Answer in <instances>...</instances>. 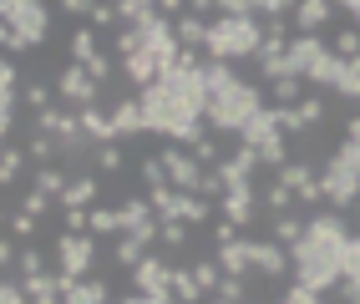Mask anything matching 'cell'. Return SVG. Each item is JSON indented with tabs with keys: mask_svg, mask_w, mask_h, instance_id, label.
<instances>
[{
	"mask_svg": "<svg viewBox=\"0 0 360 304\" xmlns=\"http://www.w3.org/2000/svg\"><path fill=\"white\" fill-rule=\"evenodd\" d=\"M137 102L148 117V132L193 147L203 137V112H208V66H167L158 81L137 86Z\"/></svg>",
	"mask_w": 360,
	"mask_h": 304,
	"instance_id": "cell-1",
	"label": "cell"
},
{
	"mask_svg": "<svg viewBox=\"0 0 360 304\" xmlns=\"http://www.w3.org/2000/svg\"><path fill=\"white\" fill-rule=\"evenodd\" d=\"M345 208H335V213H315L304 223V233L290 244V259H295V274L309 279L315 289H335L340 284V259H345Z\"/></svg>",
	"mask_w": 360,
	"mask_h": 304,
	"instance_id": "cell-2",
	"label": "cell"
},
{
	"mask_svg": "<svg viewBox=\"0 0 360 304\" xmlns=\"http://www.w3.org/2000/svg\"><path fill=\"white\" fill-rule=\"evenodd\" d=\"M264 107H269V91L244 81L233 72V61H213L208 56V112H203V122L213 132H244V122L254 112H264Z\"/></svg>",
	"mask_w": 360,
	"mask_h": 304,
	"instance_id": "cell-3",
	"label": "cell"
},
{
	"mask_svg": "<svg viewBox=\"0 0 360 304\" xmlns=\"http://www.w3.org/2000/svg\"><path fill=\"white\" fill-rule=\"evenodd\" d=\"M259 41H264V26H259V15H213L208 20V46H203V56L213 61H244L259 51Z\"/></svg>",
	"mask_w": 360,
	"mask_h": 304,
	"instance_id": "cell-4",
	"label": "cell"
},
{
	"mask_svg": "<svg viewBox=\"0 0 360 304\" xmlns=\"http://www.w3.org/2000/svg\"><path fill=\"white\" fill-rule=\"evenodd\" d=\"M320 188H325V203L345 208V213H350V203L360 198V162H355V152L345 143L320 162Z\"/></svg>",
	"mask_w": 360,
	"mask_h": 304,
	"instance_id": "cell-5",
	"label": "cell"
},
{
	"mask_svg": "<svg viewBox=\"0 0 360 304\" xmlns=\"http://www.w3.org/2000/svg\"><path fill=\"white\" fill-rule=\"evenodd\" d=\"M284 137H290V132L279 127V107L269 102L264 112H254L249 122H244L238 143H249V147L259 152V162H264V168H279V162H290V147H284Z\"/></svg>",
	"mask_w": 360,
	"mask_h": 304,
	"instance_id": "cell-6",
	"label": "cell"
},
{
	"mask_svg": "<svg viewBox=\"0 0 360 304\" xmlns=\"http://www.w3.org/2000/svg\"><path fill=\"white\" fill-rule=\"evenodd\" d=\"M97 264V233L91 228H61L56 233V274L61 279H82Z\"/></svg>",
	"mask_w": 360,
	"mask_h": 304,
	"instance_id": "cell-7",
	"label": "cell"
},
{
	"mask_svg": "<svg viewBox=\"0 0 360 304\" xmlns=\"http://www.w3.org/2000/svg\"><path fill=\"white\" fill-rule=\"evenodd\" d=\"M127 274H132V294H122V299H132V304H167L173 299V284H167L173 264L158 259V253H142Z\"/></svg>",
	"mask_w": 360,
	"mask_h": 304,
	"instance_id": "cell-8",
	"label": "cell"
},
{
	"mask_svg": "<svg viewBox=\"0 0 360 304\" xmlns=\"http://www.w3.org/2000/svg\"><path fill=\"white\" fill-rule=\"evenodd\" d=\"M0 20H6L31 51L46 46V31H51V11H46V0H0Z\"/></svg>",
	"mask_w": 360,
	"mask_h": 304,
	"instance_id": "cell-9",
	"label": "cell"
},
{
	"mask_svg": "<svg viewBox=\"0 0 360 304\" xmlns=\"http://www.w3.org/2000/svg\"><path fill=\"white\" fill-rule=\"evenodd\" d=\"M274 173H279V178L295 188V198H300L304 208H320V203H325V188H320V168H315L309 157H290V162H279Z\"/></svg>",
	"mask_w": 360,
	"mask_h": 304,
	"instance_id": "cell-10",
	"label": "cell"
},
{
	"mask_svg": "<svg viewBox=\"0 0 360 304\" xmlns=\"http://www.w3.org/2000/svg\"><path fill=\"white\" fill-rule=\"evenodd\" d=\"M249 264H254L259 279H284V274L295 269L290 244H279L274 233H269V239H249Z\"/></svg>",
	"mask_w": 360,
	"mask_h": 304,
	"instance_id": "cell-11",
	"label": "cell"
},
{
	"mask_svg": "<svg viewBox=\"0 0 360 304\" xmlns=\"http://www.w3.org/2000/svg\"><path fill=\"white\" fill-rule=\"evenodd\" d=\"M97 91H102V81L91 77L82 61H71L66 72L56 77V102H66V107H91V102H97Z\"/></svg>",
	"mask_w": 360,
	"mask_h": 304,
	"instance_id": "cell-12",
	"label": "cell"
},
{
	"mask_svg": "<svg viewBox=\"0 0 360 304\" xmlns=\"http://www.w3.org/2000/svg\"><path fill=\"white\" fill-rule=\"evenodd\" d=\"M162 162H167V178H173V188H193L198 193V183H203V162H198V152L193 147H183V143H167L162 152H158Z\"/></svg>",
	"mask_w": 360,
	"mask_h": 304,
	"instance_id": "cell-13",
	"label": "cell"
},
{
	"mask_svg": "<svg viewBox=\"0 0 360 304\" xmlns=\"http://www.w3.org/2000/svg\"><path fill=\"white\" fill-rule=\"evenodd\" d=\"M20 102H26V86H20V77H15V61L6 56L0 61V137L15 132V107Z\"/></svg>",
	"mask_w": 360,
	"mask_h": 304,
	"instance_id": "cell-14",
	"label": "cell"
},
{
	"mask_svg": "<svg viewBox=\"0 0 360 304\" xmlns=\"http://www.w3.org/2000/svg\"><path fill=\"white\" fill-rule=\"evenodd\" d=\"M61 299L66 304H107L117 294H112V284L102 274H82V279H61Z\"/></svg>",
	"mask_w": 360,
	"mask_h": 304,
	"instance_id": "cell-15",
	"label": "cell"
},
{
	"mask_svg": "<svg viewBox=\"0 0 360 304\" xmlns=\"http://www.w3.org/2000/svg\"><path fill=\"white\" fill-rule=\"evenodd\" d=\"M122 77H127L132 86H148V81H158V77H162V66H158V51H153L148 41H142L137 51H127V56H122Z\"/></svg>",
	"mask_w": 360,
	"mask_h": 304,
	"instance_id": "cell-16",
	"label": "cell"
},
{
	"mask_svg": "<svg viewBox=\"0 0 360 304\" xmlns=\"http://www.w3.org/2000/svg\"><path fill=\"white\" fill-rule=\"evenodd\" d=\"M254 208H259V183H254V188H229V193L219 198V213L233 218L238 228H249V223H254Z\"/></svg>",
	"mask_w": 360,
	"mask_h": 304,
	"instance_id": "cell-17",
	"label": "cell"
},
{
	"mask_svg": "<svg viewBox=\"0 0 360 304\" xmlns=\"http://www.w3.org/2000/svg\"><path fill=\"white\" fill-rule=\"evenodd\" d=\"M112 127H117V143H132V137L148 132V117H142V102L137 97H122L112 107Z\"/></svg>",
	"mask_w": 360,
	"mask_h": 304,
	"instance_id": "cell-18",
	"label": "cell"
},
{
	"mask_svg": "<svg viewBox=\"0 0 360 304\" xmlns=\"http://www.w3.org/2000/svg\"><path fill=\"white\" fill-rule=\"evenodd\" d=\"M325 91H340L345 102H360V56H335Z\"/></svg>",
	"mask_w": 360,
	"mask_h": 304,
	"instance_id": "cell-19",
	"label": "cell"
},
{
	"mask_svg": "<svg viewBox=\"0 0 360 304\" xmlns=\"http://www.w3.org/2000/svg\"><path fill=\"white\" fill-rule=\"evenodd\" d=\"M102 198V183H97V173H77L66 183V193L56 198V208H91Z\"/></svg>",
	"mask_w": 360,
	"mask_h": 304,
	"instance_id": "cell-20",
	"label": "cell"
},
{
	"mask_svg": "<svg viewBox=\"0 0 360 304\" xmlns=\"http://www.w3.org/2000/svg\"><path fill=\"white\" fill-rule=\"evenodd\" d=\"M335 11H340L335 0H300L290 20H295V31H320V26H330V20H335Z\"/></svg>",
	"mask_w": 360,
	"mask_h": 304,
	"instance_id": "cell-21",
	"label": "cell"
},
{
	"mask_svg": "<svg viewBox=\"0 0 360 304\" xmlns=\"http://www.w3.org/2000/svg\"><path fill=\"white\" fill-rule=\"evenodd\" d=\"M295 203H300V198H295V188H290V183H284L279 173H274V178H269V183L259 188V208H264L269 218H274V213H290Z\"/></svg>",
	"mask_w": 360,
	"mask_h": 304,
	"instance_id": "cell-22",
	"label": "cell"
},
{
	"mask_svg": "<svg viewBox=\"0 0 360 304\" xmlns=\"http://www.w3.org/2000/svg\"><path fill=\"white\" fill-rule=\"evenodd\" d=\"M82 112V132L91 137V143H117V127H112V112H102L97 102L91 107H77Z\"/></svg>",
	"mask_w": 360,
	"mask_h": 304,
	"instance_id": "cell-23",
	"label": "cell"
},
{
	"mask_svg": "<svg viewBox=\"0 0 360 304\" xmlns=\"http://www.w3.org/2000/svg\"><path fill=\"white\" fill-rule=\"evenodd\" d=\"M26 279V294L36 299V304H56L61 299V274L56 269H41V274H20Z\"/></svg>",
	"mask_w": 360,
	"mask_h": 304,
	"instance_id": "cell-24",
	"label": "cell"
},
{
	"mask_svg": "<svg viewBox=\"0 0 360 304\" xmlns=\"http://www.w3.org/2000/svg\"><path fill=\"white\" fill-rule=\"evenodd\" d=\"M148 249H153V244L142 239V233H117L107 253H112V264H122V269H132V264H137V259H142V253H148Z\"/></svg>",
	"mask_w": 360,
	"mask_h": 304,
	"instance_id": "cell-25",
	"label": "cell"
},
{
	"mask_svg": "<svg viewBox=\"0 0 360 304\" xmlns=\"http://www.w3.org/2000/svg\"><path fill=\"white\" fill-rule=\"evenodd\" d=\"M173 31H178V41H183V46H198V51H203V46H208V15L183 11V15L173 20Z\"/></svg>",
	"mask_w": 360,
	"mask_h": 304,
	"instance_id": "cell-26",
	"label": "cell"
},
{
	"mask_svg": "<svg viewBox=\"0 0 360 304\" xmlns=\"http://www.w3.org/2000/svg\"><path fill=\"white\" fill-rule=\"evenodd\" d=\"M264 91H269L274 107H295L304 91H309V81L304 77H274V81H264Z\"/></svg>",
	"mask_w": 360,
	"mask_h": 304,
	"instance_id": "cell-27",
	"label": "cell"
},
{
	"mask_svg": "<svg viewBox=\"0 0 360 304\" xmlns=\"http://www.w3.org/2000/svg\"><path fill=\"white\" fill-rule=\"evenodd\" d=\"M213 253H219L224 274H254V264H249V239H229V244H219Z\"/></svg>",
	"mask_w": 360,
	"mask_h": 304,
	"instance_id": "cell-28",
	"label": "cell"
},
{
	"mask_svg": "<svg viewBox=\"0 0 360 304\" xmlns=\"http://www.w3.org/2000/svg\"><path fill=\"white\" fill-rule=\"evenodd\" d=\"M167 284H173V299H183V304H193V299H208L193 269H178V264H173V274H167Z\"/></svg>",
	"mask_w": 360,
	"mask_h": 304,
	"instance_id": "cell-29",
	"label": "cell"
},
{
	"mask_svg": "<svg viewBox=\"0 0 360 304\" xmlns=\"http://www.w3.org/2000/svg\"><path fill=\"white\" fill-rule=\"evenodd\" d=\"M97 239H117L122 233V208H102V203H91V223H86Z\"/></svg>",
	"mask_w": 360,
	"mask_h": 304,
	"instance_id": "cell-30",
	"label": "cell"
},
{
	"mask_svg": "<svg viewBox=\"0 0 360 304\" xmlns=\"http://www.w3.org/2000/svg\"><path fill=\"white\" fill-rule=\"evenodd\" d=\"M117 15H122V26H148L158 11V0H117Z\"/></svg>",
	"mask_w": 360,
	"mask_h": 304,
	"instance_id": "cell-31",
	"label": "cell"
},
{
	"mask_svg": "<svg viewBox=\"0 0 360 304\" xmlns=\"http://www.w3.org/2000/svg\"><path fill=\"white\" fill-rule=\"evenodd\" d=\"M304 223H309V218H300L295 208H290V213H274V218H269V233H274L279 244H295L300 233H304Z\"/></svg>",
	"mask_w": 360,
	"mask_h": 304,
	"instance_id": "cell-32",
	"label": "cell"
},
{
	"mask_svg": "<svg viewBox=\"0 0 360 304\" xmlns=\"http://www.w3.org/2000/svg\"><path fill=\"white\" fill-rule=\"evenodd\" d=\"M295 107H300V122H304V127H320V122H325V91H320V86H309Z\"/></svg>",
	"mask_w": 360,
	"mask_h": 304,
	"instance_id": "cell-33",
	"label": "cell"
},
{
	"mask_svg": "<svg viewBox=\"0 0 360 304\" xmlns=\"http://www.w3.org/2000/svg\"><path fill=\"white\" fill-rule=\"evenodd\" d=\"M158 239L167 249H188V239H193V223H183V218H162L158 223Z\"/></svg>",
	"mask_w": 360,
	"mask_h": 304,
	"instance_id": "cell-34",
	"label": "cell"
},
{
	"mask_svg": "<svg viewBox=\"0 0 360 304\" xmlns=\"http://www.w3.org/2000/svg\"><path fill=\"white\" fill-rule=\"evenodd\" d=\"M208 299H219V304H238V299H249L244 274H224V279H219V289H213Z\"/></svg>",
	"mask_w": 360,
	"mask_h": 304,
	"instance_id": "cell-35",
	"label": "cell"
},
{
	"mask_svg": "<svg viewBox=\"0 0 360 304\" xmlns=\"http://www.w3.org/2000/svg\"><path fill=\"white\" fill-rule=\"evenodd\" d=\"M20 173H26V152H20V147H11V137H6V152H0V183L11 188V183H15Z\"/></svg>",
	"mask_w": 360,
	"mask_h": 304,
	"instance_id": "cell-36",
	"label": "cell"
},
{
	"mask_svg": "<svg viewBox=\"0 0 360 304\" xmlns=\"http://www.w3.org/2000/svg\"><path fill=\"white\" fill-rule=\"evenodd\" d=\"M91 56H97V36H91V20H86V26H77V36H71V61H91Z\"/></svg>",
	"mask_w": 360,
	"mask_h": 304,
	"instance_id": "cell-37",
	"label": "cell"
},
{
	"mask_svg": "<svg viewBox=\"0 0 360 304\" xmlns=\"http://www.w3.org/2000/svg\"><path fill=\"white\" fill-rule=\"evenodd\" d=\"M66 183H71V178H66L61 168H51V162H41V173H36V188H41V193L61 198V193H66Z\"/></svg>",
	"mask_w": 360,
	"mask_h": 304,
	"instance_id": "cell-38",
	"label": "cell"
},
{
	"mask_svg": "<svg viewBox=\"0 0 360 304\" xmlns=\"http://www.w3.org/2000/svg\"><path fill=\"white\" fill-rule=\"evenodd\" d=\"M279 299H284V304H320V299H325V289H315L309 279H295V284L284 289Z\"/></svg>",
	"mask_w": 360,
	"mask_h": 304,
	"instance_id": "cell-39",
	"label": "cell"
},
{
	"mask_svg": "<svg viewBox=\"0 0 360 304\" xmlns=\"http://www.w3.org/2000/svg\"><path fill=\"white\" fill-rule=\"evenodd\" d=\"M193 274H198L203 294H213V289H219V279H224V264H219V253H213V259H198V264H193Z\"/></svg>",
	"mask_w": 360,
	"mask_h": 304,
	"instance_id": "cell-40",
	"label": "cell"
},
{
	"mask_svg": "<svg viewBox=\"0 0 360 304\" xmlns=\"http://www.w3.org/2000/svg\"><path fill=\"white\" fill-rule=\"evenodd\" d=\"M91 157H97L102 173H122V147H117V143H97V152H91Z\"/></svg>",
	"mask_w": 360,
	"mask_h": 304,
	"instance_id": "cell-41",
	"label": "cell"
},
{
	"mask_svg": "<svg viewBox=\"0 0 360 304\" xmlns=\"http://www.w3.org/2000/svg\"><path fill=\"white\" fill-rule=\"evenodd\" d=\"M335 56H360V26H345V31H335Z\"/></svg>",
	"mask_w": 360,
	"mask_h": 304,
	"instance_id": "cell-42",
	"label": "cell"
},
{
	"mask_svg": "<svg viewBox=\"0 0 360 304\" xmlns=\"http://www.w3.org/2000/svg\"><path fill=\"white\" fill-rule=\"evenodd\" d=\"M91 26H97V31H112L117 26V20H122V15H117V0H112V6H107V0H97V6H91Z\"/></svg>",
	"mask_w": 360,
	"mask_h": 304,
	"instance_id": "cell-43",
	"label": "cell"
},
{
	"mask_svg": "<svg viewBox=\"0 0 360 304\" xmlns=\"http://www.w3.org/2000/svg\"><path fill=\"white\" fill-rule=\"evenodd\" d=\"M15 269H20V274H41V269H46V253L26 244V249H20V253H15Z\"/></svg>",
	"mask_w": 360,
	"mask_h": 304,
	"instance_id": "cell-44",
	"label": "cell"
},
{
	"mask_svg": "<svg viewBox=\"0 0 360 304\" xmlns=\"http://www.w3.org/2000/svg\"><path fill=\"white\" fill-rule=\"evenodd\" d=\"M340 274H345V279H360V239H355V233L345 239V259H340Z\"/></svg>",
	"mask_w": 360,
	"mask_h": 304,
	"instance_id": "cell-45",
	"label": "cell"
},
{
	"mask_svg": "<svg viewBox=\"0 0 360 304\" xmlns=\"http://www.w3.org/2000/svg\"><path fill=\"white\" fill-rule=\"evenodd\" d=\"M51 102H56V91H51V86H41V81H26V107H31V112L51 107Z\"/></svg>",
	"mask_w": 360,
	"mask_h": 304,
	"instance_id": "cell-46",
	"label": "cell"
},
{
	"mask_svg": "<svg viewBox=\"0 0 360 304\" xmlns=\"http://www.w3.org/2000/svg\"><path fill=\"white\" fill-rule=\"evenodd\" d=\"M193 152H198V162H203V168H219V162H224V152H219V143H213V137H198V143H193Z\"/></svg>",
	"mask_w": 360,
	"mask_h": 304,
	"instance_id": "cell-47",
	"label": "cell"
},
{
	"mask_svg": "<svg viewBox=\"0 0 360 304\" xmlns=\"http://www.w3.org/2000/svg\"><path fill=\"white\" fill-rule=\"evenodd\" d=\"M6 228L15 233V239H31V233H36V213H26V208H20V213L6 218Z\"/></svg>",
	"mask_w": 360,
	"mask_h": 304,
	"instance_id": "cell-48",
	"label": "cell"
},
{
	"mask_svg": "<svg viewBox=\"0 0 360 304\" xmlns=\"http://www.w3.org/2000/svg\"><path fill=\"white\" fill-rule=\"evenodd\" d=\"M300 0H254V11L259 15H295Z\"/></svg>",
	"mask_w": 360,
	"mask_h": 304,
	"instance_id": "cell-49",
	"label": "cell"
},
{
	"mask_svg": "<svg viewBox=\"0 0 360 304\" xmlns=\"http://www.w3.org/2000/svg\"><path fill=\"white\" fill-rule=\"evenodd\" d=\"M91 6H97V0H56V11H61V15H71V20H86V15H91Z\"/></svg>",
	"mask_w": 360,
	"mask_h": 304,
	"instance_id": "cell-50",
	"label": "cell"
},
{
	"mask_svg": "<svg viewBox=\"0 0 360 304\" xmlns=\"http://www.w3.org/2000/svg\"><path fill=\"white\" fill-rule=\"evenodd\" d=\"M86 72H91V77H97V81L107 86V81H112V72H117V66H112V56H102V51H97V56H91V61H86Z\"/></svg>",
	"mask_w": 360,
	"mask_h": 304,
	"instance_id": "cell-51",
	"label": "cell"
},
{
	"mask_svg": "<svg viewBox=\"0 0 360 304\" xmlns=\"http://www.w3.org/2000/svg\"><path fill=\"white\" fill-rule=\"evenodd\" d=\"M158 11H162V15H173V20H178V15L188 11V0H158Z\"/></svg>",
	"mask_w": 360,
	"mask_h": 304,
	"instance_id": "cell-52",
	"label": "cell"
},
{
	"mask_svg": "<svg viewBox=\"0 0 360 304\" xmlns=\"http://www.w3.org/2000/svg\"><path fill=\"white\" fill-rule=\"evenodd\" d=\"M188 11H198V15H208V20H213V11H219V0H188Z\"/></svg>",
	"mask_w": 360,
	"mask_h": 304,
	"instance_id": "cell-53",
	"label": "cell"
},
{
	"mask_svg": "<svg viewBox=\"0 0 360 304\" xmlns=\"http://www.w3.org/2000/svg\"><path fill=\"white\" fill-rule=\"evenodd\" d=\"M350 20H355V26H360V6H350Z\"/></svg>",
	"mask_w": 360,
	"mask_h": 304,
	"instance_id": "cell-54",
	"label": "cell"
},
{
	"mask_svg": "<svg viewBox=\"0 0 360 304\" xmlns=\"http://www.w3.org/2000/svg\"><path fill=\"white\" fill-rule=\"evenodd\" d=\"M350 213H355V218H360V198H355V203H350Z\"/></svg>",
	"mask_w": 360,
	"mask_h": 304,
	"instance_id": "cell-55",
	"label": "cell"
}]
</instances>
